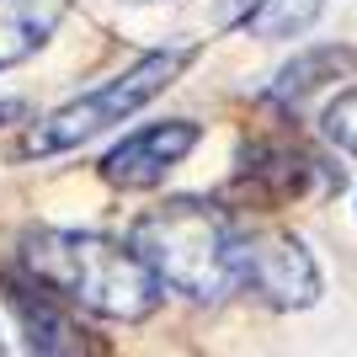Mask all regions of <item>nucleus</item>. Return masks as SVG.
Returning a JSON list of instances; mask_svg holds the SVG:
<instances>
[{"label": "nucleus", "mask_w": 357, "mask_h": 357, "mask_svg": "<svg viewBox=\"0 0 357 357\" xmlns=\"http://www.w3.org/2000/svg\"><path fill=\"white\" fill-rule=\"evenodd\" d=\"M22 272L75 310L123 320V326L149 320L165 298L160 278L139 261L134 245L102 235V229H27L22 235Z\"/></svg>", "instance_id": "1"}, {"label": "nucleus", "mask_w": 357, "mask_h": 357, "mask_svg": "<svg viewBox=\"0 0 357 357\" xmlns=\"http://www.w3.org/2000/svg\"><path fill=\"white\" fill-rule=\"evenodd\" d=\"M128 245L139 251L160 288L192 298V304H224L235 288V219L208 197H165L128 224Z\"/></svg>", "instance_id": "2"}, {"label": "nucleus", "mask_w": 357, "mask_h": 357, "mask_svg": "<svg viewBox=\"0 0 357 357\" xmlns=\"http://www.w3.org/2000/svg\"><path fill=\"white\" fill-rule=\"evenodd\" d=\"M192 59H197L192 43L155 48V54L134 59L123 75L102 80L96 91H86V96H75L64 107H54L48 118H38L27 128V139H22V155H64V149H80L86 139L107 134L112 123H123V118H134L139 107H149L165 86H176V75Z\"/></svg>", "instance_id": "3"}, {"label": "nucleus", "mask_w": 357, "mask_h": 357, "mask_svg": "<svg viewBox=\"0 0 357 357\" xmlns=\"http://www.w3.org/2000/svg\"><path fill=\"white\" fill-rule=\"evenodd\" d=\"M235 288L267 310H310L320 298V267L310 245L278 224H235Z\"/></svg>", "instance_id": "4"}, {"label": "nucleus", "mask_w": 357, "mask_h": 357, "mask_svg": "<svg viewBox=\"0 0 357 357\" xmlns=\"http://www.w3.org/2000/svg\"><path fill=\"white\" fill-rule=\"evenodd\" d=\"M342 165H331L326 155H314L298 139H256L240 155V176L235 192L256 208H278L288 197H310V192H342Z\"/></svg>", "instance_id": "5"}, {"label": "nucleus", "mask_w": 357, "mask_h": 357, "mask_svg": "<svg viewBox=\"0 0 357 357\" xmlns=\"http://www.w3.org/2000/svg\"><path fill=\"white\" fill-rule=\"evenodd\" d=\"M0 294L11 304L27 357H107V342L75 314V304H64L59 294H48L43 283L22 278H0Z\"/></svg>", "instance_id": "6"}, {"label": "nucleus", "mask_w": 357, "mask_h": 357, "mask_svg": "<svg viewBox=\"0 0 357 357\" xmlns=\"http://www.w3.org/2000/svg\"><path fill=\"white\" fill-rule=\"evenodd\" d=\"M203 128L192 118H165V123H144L134 134H123L118 144L102 155V176L118 192H149L176 171L187 155L197 149Z\"/></svg>", "instance_id": "7"}, {"label": "nucleus", "mask_w": 357, "mask_h": 357, "mask_svg": "<svg viewBox=\"0 0 357 357\" xmlns=\"http://www.w3.org/2000/svg\"><path fill=\"white\" fill-rule=\"evenodd\" d=\"M64 0H0V70L27 64L59 32Z\"/></svg>", "instance_id": "8"}, {"label": "nucleus", "mask_w": 357, "mask_h": 357, "mask_svg": "<svg viewBox=\"0 0 357 357\" xmlns=\"http://www.w3.org/2000/svg\"><path fill=\"white\" fill-rule=\"evenodd\" d=\"M342 75H357V48L314 43V48L294 54V59H288L283 70H278V80H272V102H283V107H298V102H310L314 91L336 86Z\"/></svg>", "instance_id": "9"}, {"label": "nucleus", "mask_w": 357, "mask_h": 357, "mask_svg": "<svg viewBox=\"0 0 357 357\" xmlns=\"http://www.w3.org/2000/svg\"><path fill=\"white\" fill-rule=\"evenodd\" d=\"M320 11H326V0H261L240 27L251 38H298L320 22Z\"/></svg>", "instance_id": "10"}, {"label": "nucleus", "mask_w": 357, "mask_h": 357, "mask_svg": "<svg viewBox=\"0 0 357 357\" xmlns=\"http://www.w3.org/2000/svg\"><path fill=\"white\" fill-rule=\"evenodd\" d=\"M326 139L336 149H347V155H357V86L352 91H342V96H336V102L326 107Z\"/></svg>", "instance_id": "11"}, {"label": "nucleus", "mask_w": 357, "mask_h": 357, "mask_svg": "<svg viewBox=\"0 0 357 357\" xmlns=\"http://www.w3.org/2000/svg\"><path fill=\"white\" fill-rule=\"evenodd\" d=\"M256 6H261V0H219V6H213V22H219V27H240Z\"/></svg>", "instance_id": "12"}, {"label": "nucleus", "mask_w": 357, "mask_h": 357, "mask_svg": "<svg viewBox=\"0 0 357 357\" xmlns=\"http://www.w3.org/2000/svg\"><path fill=\"white\" fill-rule=\"evenodd\" d=\"M0 357H6V336H0Z\"/></svg>", "instance_id": "13"}]
</instances>
